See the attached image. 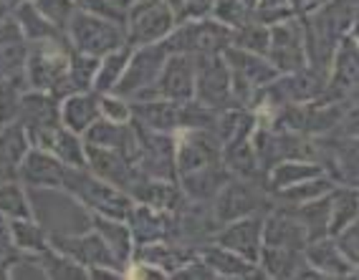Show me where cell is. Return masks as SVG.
Listing matches in <instances>:
<instances>
[{"label": "cell", "mask_w": 359, "mask_h": 280, "mask_svg": "<svg viewBox=\"0 0 359 280\" xmlns=\"http://www.w3.org/2000/svg\"><path fill=\"white\" fill-rule=\"evenodd\" d=\"M66 164L48 149H33L23 157L20 179L33 187H64Z\"/></svg>", "instance_id": "obj_14"}, {"label": "cell", "mask_w": 359, "mask_h": 280, "mask_svg": "<svg viewBox=\"0 0 359 280\" xmlns=\"http://www.w3.org/2000/svg\"><path fill=\"white\" fill-rule=\"evenodd\" d=\"M266 56L278 69V74H294L309 66L304 23L296 15L271 26V43Z\"/></svg>", "instance_id": "obj_8"}, {"label": "cell", "mask_w": 359, "mask_h": 280, "mask_svg": "<svg viewBox=\"0 0 359 280\" xmlns=\"http://www.w3.org/2000/svg\"><path fill=\"white\" fill-rule=\"evenodd\" d=\"M354 86H359V41L354 38V33H349L334 51L327 89L319 96V102H341Z\"/></svg>", "instance_id": "obj_9"}, {"label": "cell", "mask_w": 359, "mask_h": 280, "mask_svg": "<svg viewBox=\"0 0 359 280\" xmlns=\"http://www.w3.org/2000/svg\"><path fill=\"white\" fill-rule=\"evenodd\" d=\"M127 23V43L147 46L165 41L177 26V18L167 0H137Z\"/></svg>", "instance_id": "obj_7"}, {"label": "cell", "mask_w": 359, "mask_h": 280, "mask_svg": "<svg viewBox=\"0 0 359 280\" xmlns=\"http://www.w3.org/2000/svg\"><path fill=\"white\" fill-rule=\"evenodd\" d=\"M352 33H354V38H357V41H359V26H357V28H354V31H352Z\"/></svg>", "instance_id": "obj_41"}, {"label": "cell", "mask_w": 359, "mask_h": 280, "mask_svg": "<svg viewBox=\"0 0 359 280\" xmlns=\"http://www.w3.org/2000/svg\"><path fill=\"white\" fill-rule=\"evenodd\" d=\"M11 227H13V240L18 248L33 250V253H43V250H48L46 248V240H43V235H41L39 225H33L31 220H15Z\"/></svg>", "instance_id": "obj_33"}, {"label": "cell", "mask_w": 359, "mask_h": 280, "mask_svg": "<svg viewBox=\"0 0 359 280\" xmlns=\"http://www.w3.org/2000/svg\"><path fill=\"white\" fill-rule=\"evenodd\" d=\"M15 18H18V26L20 31L26 33L28 38H48V36H58V31L53 28V23L41 13L36 3H26V6H20L15 10Z\"/></svg>", "instance_id": "obj_31"}, {"label": "cell", "mask_w": 359, "mask_h": 280, "mask_svg": "<svg viewBox=\"0 0 359 280\" xmlns=\"http://www.w3.org/2000/svg\"><path fill=\"white\" fill-rule=\"evenodd\" d=\"M91 220L97 225V232L107 240L109 250L119 260V265L129 262V258H132V230L127 225H119L122 220H114V217L107 215H94Z\"/></svg>", "instance_id": "obj_27"}, {"label": "cell", "mask_w": 359, "mask_h": 280, "mask_svg": "<svg viewBox=\"0 0 359 280\" xmlns=\"http://www.w3.org/2000/svg\"><path fill=\"white\" fill-rule=\"evenodd\" d=\"M8 262L6 260H0V278H8V275H11V270H8Z\"/></svg>", "instance_id": "obj_40"}, {"label": "cell", "mask_w": 359, "mask_h": 280, "mask_svg": "<svg viewBox=\"0 0 359 280\" xmlns=\"http://www.w3.org/2000/svg\"><path fill=\"white\" fill-rule=\"evenodd\" d=\"M31 81L36 89H53L58 91V83L71 81V61L58 53V48L51 51H39L28 64Z\"/></svg>", "instance_id": "obj_18"}, {"label": "cell", "mask_w": 359, "mask_h": 280, "mask_svg": "<svg viewBox=\"0 0 359 280\" xmlns=\"http://www.w3.org/2000/svg\"><path fill=\"white\" fill-rule=\"evenodd\" d=\"M64 187L74 195L76 200H81L86 207L97 210L99 215L114 217V220H129L132 210H135V197L127 195L122 187L111 185L107 179L89 177L86 172H81V167H66Z\"/></svg>", "instance_id": "obj_1"}, {"label": "cell", "mask_w": 359, "mask_h": 280, "mask_svg": "<svg viewBox=\"0 0 359 280\" xmlns=\"http://www.w3.org/2000/svg\"><path fill=\"white\" fill-rule=\"evenodd\" d=\"M332 192L324 195V197H319V200H311V202H306V204L291 207L294 215L299 217L302 225L306 227L309 242L329 235V223H332Z\"/></svg>", "instance_id": "obj_24"}, {"label": "cell", "mask_w": 359, "mask_h": 280, "mask_svg": "<svg viewBox=\"0 0 359 280\" xmlns=\"http://www.w3.org/2000/svg\"><path fill=\"white\" fill-rule=\"evenodd\" d=\"M71 38L79 53L89 56H107L127 43V33L119 28L116 20L102 18V15L79 10L71 18Z\"/></svg>", "instance_id": "obj_5"}, {"label": "cell", "mask_w": 359, "mask_h": 280, "mask_svg": "<svg viewBox=\"0 0 359 280\" xmlns=\"http://www.w3.org/2000/svg\"><path fill=\"white\" fill-rule=\"evenodd\" d=\"M329 0H294V8L299 15H306V13H314L319 10L321 6H327Z\"/></svg>", "instance_id": "obj_38"}, {"label": "cell", "mask_w": 359, "mask_h": 280, "mask_svg": "<svg viewBox=\"0 0 359 280\" xmlns=\"http://www.w3.org/2000/svg\"><path fill=\"white\" fill-rule=\"evenodd\" d=\"M271 207L273 204H271V192L266 190V185H261L258 179L231 177L215 195L212 217L218 225H225L241 217L261 215V210H271Z\"/></svg>", "instance_id": "obj_2"}, {"label": "cell", "mask_w": 359, "mask_h": 280, "mask_svg": "<svg viewBox=\"0 0 359 280\" xmlns=\"http://www.w3.org/2000/svg\"><path fill=\"white\" fill-rule=\"evenodd\" d=\"M337 185H339V182L327 172V174H321V177L306 179L302 185H294V187H289V190L276 192V195H271V197L278 200L283 207H299V204H306V202H311V200H319V197H324V195H329Z\"/></svg>", "instance_id": "obj_25"}, {"label": "cell", "mask_w": 359, "mask_h": 280, "mask_svg": "<svg viewBox=\"0 0 359 280\" xmlns=\"http://www.w3.org/2000/svg\"><path fill=\"white\" fill-rule=\"evenodd\" d=\"M51 152L56 154L66 167H81V169L86 167V147H81L79 134L66 127H58Z\"/></svg>", "instance_id": "obj_30"}, {"label": "cell", "mask_w": 359, "mask_h": 280, "mask_svg": "<svg viewBox=\"0 0 359 280\" xmlns=\"http://www.w3.org/2000/svg\"><path fill=\"white\" fill-rule=\"evenodd\" d=\"M269 43H271V26H266V23H261L256 18L233 31V46L243 48V51L266 56L269 53Z\"/></svg>", "instance_id": "obj_29"}, {"label": "cell", "mask_w": 359, "mask_h": 280, "mask_svg": "<svg viewBox=\"0 0 359 280\" xmlns=\"http://www.w3.org/2000/svg\"><path fill=\"white\" fill-rule=\"evenodd\" d=\"M200 258L212 267V273L220 275V278H256L261 275V267L256 262L245 260L243 255H238L236 250L223 248L218 242H212L210 248L200 250Z\"/></svg>", "instance_id": "obj_19"}, {"label": "cell", "mask_w": 359, "mask_h": 280, "mask_svg": "<svg viewBox=\"0 0 359 280\" xmlns=\"http://www.w3.org/2000/svg\"><path fill=\"white\" fill-rule=\"evenodd\" d=\"M304 262H306L304 250L263 245L258 267H261V273L266 275V278H296Z\"/></svg>", "instance_id": "obj_22"}, {"label": "cell", "mask_w": 359, "mask_h": 280, "mask_svg": "<svg viewBox=\"0 0 359 280\" xmlns=\"http://www.w3.org/2000/svg\"><path fill=\"white\" fill-rule=\"evenodd\" d=\"M357 26H359V8H357ZM357 26H354V28H357Z\"/></svg>", "instance_id": "obj_42"}, {"label": "cell", "mask_w": 359, "mask_h": 280, "mask_svg": "<svg viewBox=\"0 0 359 280\" xmlns=\"http://www.w3.org/2000/svg\"><path fill=\"white\" fill-rule=\"evenodd\" d=\"M102 114V106H99V99L94 94H74L66 99L64 108H61V121L64 127L71 129L76 134H86V129L99 121Z\"/></svg>", "instance_id": "obj_23"}, {"label": "cell", "mask_w": 359, "mask_h": 280, "mask_svg": "<svg viewBox=\"0 0 359 280\" xmlns=\"http://www.w3.org/2000/svg\"><path fill=\"white\" fill-rule=\"evenodd\" d=\"M263 245H276V248L304 250L309 245L306 227L294 215L291 207L273 204L263 217Z\"/></svg>", "instance_id": "obj_12"}, {"label": "cell", "mask_w": 359, "mask_h": 280, "mask_svg": "<svg viewBox=\"0 0 359 280\" xmlns=\"http://www.w3.org/2000/svg\"><path fill=\"white\" fill-rule=\"evenodd\" d=\"M0 215H11L15 220H31V207L18 185L0 187Z\"/></svg>", "instance_id": "obj_32"}, {"label": "cell", "mask_w": 359, "mask_h": 280, "mask_svg": "<svg viewBox=\"0 0 359 280\" xmlns=\"http://www.w3.org/2000/svg\"><path fill=\"white\" fill-rule=\"evenodd\" d=\"M127 223H132L129 230L140 240V245H149V242H160L170 232L172 217L167 215V210H157V207L140 202V207L135 204V210H132Z\"/></svg>", "instance_id": "obj_21"}, {"label": "cell", "mask_w": 359, "mask_h": 280, "mask_svg": "<svg viewBox=\"0 0 359 280\" xmlns=\"http://www.w3.org/2000/svg\"><path fill=\"white\" fill-rule=\"evenodd\" d=\"M195 102L205 104L215 111L236 106L231 66L223 53L195 56Z\"/></svg>", "instance_id": "obj_4"}, {"label": "cell", "mask_w": 359, "mask_h": 280, "mask_svg": "<svg viewBox=\"0 0 359 280\" xmlns=\"http://www.w3.org/2000/svg\"><path fill=\"white\" fill-rule=\"evenodd\" d=\"M263 217L266 215L261 212V215H248L241 217V220H233V223L220 225L215 230V235H212V242L236 250L238 255H243L245 260L258 265L263 250Z\"/></svg>", "instance_id": "obj_10"}, {"label": "cell", "mask_w": 359, "mask_h": 280, "mask_svg": "<svg viewBox=\"0 0 359 280\" xmlns=\"http://www.w3.org/2000/svg\"><path fill=\"white\" fill-rule=\"evenodd\" d=\"M334 240H337V245H339L346 260L352 262V265H359V217L354 223L346 225L344 230H339L334 235Z\"/></svg>", "instance_id": "obj_35"}, {"label": "cell", "mask_w": 359, "mask_h": 280, "mask_svg": "<svg viewBox=\"0 0 359 280\" xmlns=\"http://www.w3.org/2000/svg\"><path fill=\"white\" fill-rule=\"evenodd\" d=\"M233 174L225 169L223 162L218 164H210V167H200L195 172H187V174H180V190L182 195L195 202H205V200H215V195L220 192V187L231 179Z\"/></svg>", "instance_id": "obj_17"}, {"label": "cell", "mask_w": 359, "mask_h": 280, "mask_svg": "<svg viewBox=\"0 0 359 280\" xmlns=\"http://www.w3.org/2000/svg\"><path fill=\"white\" fill-rule=\"evenodd\" d=\"M53 242H56V248L61 250V253H66L69 258L81 262V265L119 267V260L114 258V253H111L107 240H104L99 232L86 235V237H53Z\"/></svg>", "instance_id": "obj_13"}, {"label": "cell", "mask_w": 359, "mask_h": 280, "mask_svg": "<svg viewBox=\"0 0 359 280\" xmlns=\"http://www.w3.org/2000/svg\"><path fill=\"white\" fill-rule=\"evenodd\" d=\"M13 245H15V240H13V227L0 217V255H6V253H11L13 250Z\"/></svg>", "instance_id": "obj_37"}, {"label": "cell", "mask_w": 359, "mask_h": 280, "mask_svg": "<svg viewBox=\"0 0 359 280\" xmlns=\"http://www.w3.org/2000/svg\"><path fill=\"white\" fill-rule=\"evenodd\" d=\"M304 258L319 270L324 278H352L354 265L344 258L334 235H324L319 240H311L304 248Z\"/></svg>", "instance_id": "obj_15"}, {"label": "cell", "mask_w": 359, "mask_h": 280, "mask_svg": "<svg viewBox=\"0 0 359 280\" xmlns=\"http://www.w3.org/2000/svg\"><path fill=\"white\" fill-rule=\"evenodd\" d=\"M359 217V187L337 185L332 192V223H329V235H337L349 223Z\"/></svg>", "instance_id": "obj_26"}, {"label": "cell", "mask_w": 359, "mask_h": 280, "mask_svg": "<svg viewBox=\"0 0 359 280\" xmlns=\"http://www.w3.org/2000/svg\"><path fill=\"white\" fill-rule=\"evenodd\" d=\"M99 106H102L104 119L116 121V124H129L132 121V106L124 104L122 99H116L114 94H102Z\"/></svg>", "instance_id": "obj_36"}, {"label": "cell", "mask_w": 359, "mask_h": 280, "mask_svg": "<svg viewBox=\"0 0 359 280\" xmlns=\"http://www.w3.org/2000/svg\"><path fill=\"white\" fill-rule=\"evenodd\" d=\"M160 99L170 102H193L195 99V56L190 53H170L154 83Z\"/></svg>", "instance_id": "obj_11"}, {"label": "cell", "mask_w": 359, "mask_h": 280, "mask_svg": "<svg viewBox=\"0 0 359 280\" xmlns=\"http://www.w3.org/2000/svg\"><path fill=\"white\" fill-rule=\"evenodd\" d=\"M332 149V164H327V172L339 185L359 187V136L344 134L341 139L329 144Z\"/></svg>", "instance_id": "obj_20"}, {"label": "cell", "mask_w": 359, "mask_h": 280, "mask_svg": "<svg viewBox=\"0 0 359 280\" xmlns=\"http://www.w3.org/2000/svg\"><path fill=\"white\" fill-rule=\"evenodd\" d=\"M74 0H36V8L46 18L51 20L53 26H66L74 18Z\"/></svg>", "instance_id": "obj_34"}, {"label": "cell", "mask_w": 359, "mask_h": 280, "mask_svg": "<svg viewBox=\"0 0 359 280\" xmlns=\"http://www.w3.org/2000/svg\"><path fill=\"white\" fill-rule=\"evenodd\" d=\"M109 3H111L114 8H119V10H124V13H127L129 8H135L137 0H109Z\"/></svg>", "instance_id": "obj_39"}, {"label": "cell", "mask_w": 359, "mask_h": 280, "mask_svg": "<svg viewBox=\"0 0 359 280\" xmlns=\"http://www.w3.org/2000/svg\"><path fill=\"white\" fill-rule=\"evenodd\" d=\"M170 53H190V56H208V53H223L233 46V28L215 18L185 20L175 26V31L165 38Z\"/></svg>", "instance_id": "obj_3"}, {"label": "cell", "mask_w": 359, "mask_h": 280, "mask_svg": "<svg viewBox=\"0 0 359 280\" xmlns=\"http://www.w3.org/2000/svg\"><path fill=\"white\" fill-rule=\"evenodd\" d=\"M132 53L135 51H132V46L129 43H124L122 48H116V51L107 53V56L102 58V64H99L97 78H94V86H91V89L97 91V94H114L116 83H119V78H122Z\"/></svg>", "instance_id": "obj_28"}, {"label": "cell", "mask_w": 359, "mask_h": 280, "mask_svg": "<svg viewBox=\"0 0 359 280\" xmlns=\"http://www.w3.org/2000/svg\"><path fill=\"white\" fill-rule=\"evenodd\" d=\"M327 174V167L316 160H283L273 164L263 177V185L271 195H276L281 190H289L294 185H302L306 179H314Z\"/></svg>", "instance_id": "obj_16"}, {"label": "cell", "mask_w": 359, "mask_h": 280, "mask_svg": "<svg viewBox=\"0 0 359 280\" xmlns=\"http://www.w3.org/2000/svg\"><path fill=\"white\" fill-rule=\"evenodd\" d=\"M177 149H175V167L180 174L195 172L200 167H210L223 162V141L212 127L180 129Z\"/></svg>", "instance_id": "obj_6"}]
</instances>
